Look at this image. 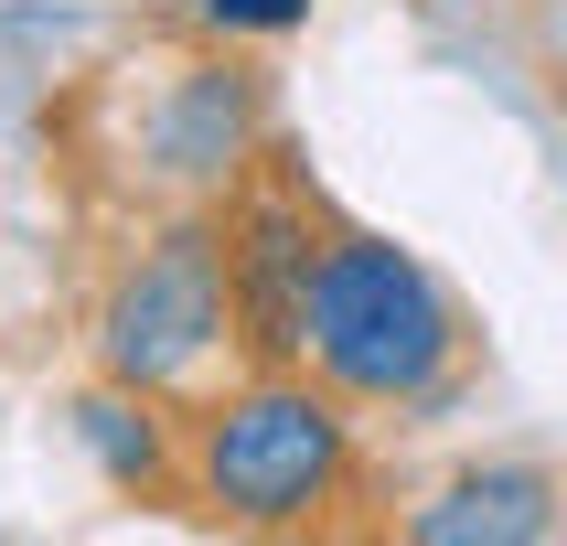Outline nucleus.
I'll use <instances>...</instances> for the list:
<instances>
[{
  "label": "nucleus",
  "mask_w": 567,
  "mask_h": 546,
  "mask_svg": "<svg viewBox=\"0 0 567 546\" xmlns=\"http://www.w3.org/2000/svg\"><path fill=\"white\" fill-rule=\"evenodd\" d=\"M236 343V289H225V215L193 204L128 257L107 300H96V375L172 396L183 375H204Z\"/></svg>",
  "instance_id": "3"
},
{
  "label": "nucleus",
  "mask_w": 567,
  "mask_h": 546,
  "mask_svg": "<svg viewBox=\"0 0 567 546\" xmlns=\"http://www.w3.org/2000/svg\"><path fill=\"white\" fill-rule=\"evenodd\" d=\"M536 536H557V472H536V461L461 472L408 514V546H536Z\"/></svg>",
  "instance_id": "6"
},
{
  "label": "nucleus",
  "mask_w": 567,
  "mask_h": 546,
  "mask_svg": "<svg viewBox=\"0 0 567 546\" xmlns=\"http://www.w3.org/2000/svg\"><path fill=\"white\" fill-rule=\"evenodd\" d=\"M75 450H86L118 493H140V504H161V493L183 482V450H172V429H161V396L151 385H118V375L75 396Z\"/></svg>",
  "instance_id": "7"
},
{
  "label": "nucleus",
  "mask_w": 567,
  "mask_h": 546,
  "mask_svg": "<svg viewBox=\"0 0 567 546\" xmlns=\"http://www.w3.org/2000/svg\"><path fill=\"white\" fill-rule=\"evenodd\" d=\"M450 364H461L450 289L396 236L332 225V257H321V289H311V375L353 408H417L450 385Z\"/></svg>",
  "instance_id": "2"
},
{
  "label": "nucleus",
  "mask_w": 567,
  "mask_h": 546,
  "mask_svg": "<svg viewBox=\"0 0 567 546\" xmlns=\"http://www.w3.org/2000/svg\"><path fill=\"white\" fill-rule=\"evenodd\" d=\"M257 140H268V86L236 54L172 64V86L151 96V172L172 193H193V204H225V193L247 183Z\"/></svg>",
  "instance_id": "5"
},
{
  "label": "nucleus",
  "mask_w": 567,
  "mask_h": 546,
  "mask_svg": "<svg viewBox=\"0 0 567 546\" xmlns=\"http://www.w3.org/2000/svg\"><path fill=\"white\" fill-rule=\"evenodd\" d=\"M215 215H225L236 353H247V364H311V289H321V257H332V225H321L311 183L257 161Z\"/></svg>",
  "instance_id": "4"
},
{
  "label": "nucleus",
  "mask_w": 567,
  "mask_h": 546,
  "mask_svg": "<svg viewBox=\"0 0 567 546\" xmlns=\"http://www.w3.org/2000/svg\"><path fill=\"white\" fill-rule=\"evenodd\" d=\"M311 22V0H204V32L225 43H247V32H300Z\"/></svg>",
  "instance_id": "8"
},
{
  "label": "nucleus",
  "mask_w": 567,
  "mask_h": 546,
  "mask_svg": "<svg viewBox=\"0 0 567 546\" xmlns=\"http://www.w3.org/2000/svg\"><path fill=\"white\" fill-rule=\"evenodd\" d=\"M353 396L311 375V364H247V385H225L215 408H193L183 429V493L236 536H311L353 504Z\"/></svg>",
  "instance_id": "1"
}]
</instances>
